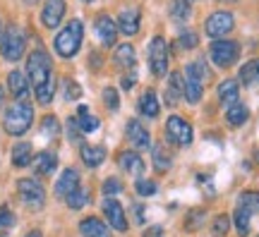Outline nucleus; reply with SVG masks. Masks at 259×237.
I'll list each match as a JSON object with an SVG mask.
<instances>
[{"instance_id": "nucleus-1", "label": "nucleus", "mask_w": 259, "mask_h": 237, "mask_svg": "<svg viewBox=\"0 0 259 237\" xmlns=\"http://www.w3.org/2000/svg\"><path fill=\"white\" fill-rule=\"evenodd\" d=\"M27 74H29V79H31L36 101L41 106H48L53 101V93H56L51 55L46 51H31V55L27 58Z\"/></svg>"}, {"instance_id": "nucleus-2", "label": "nucleus", "mask_w": 259, "mask_h": 237, "mask_svg": "<svg viewBox=\"0 0 259 237\" xmlns=\"http://www.w3.org/2000/svg\"><path fill=\"white\" fill-rule=\"evenodd\" d=\"M34 122V108L29 106L27 101H17L12 103L8 110H5V118H3V125H5V132L12 134V137H22Z\"/></svg>"}, {"instance_id": "nucleus-3", "label": "nucleus", "mask_w": 259, "mask_h": 237, "mask_svg": "<svg viewBox=\"0 0 259 237\" xmlns=\"http://www.w3.org/2000/svg\"><path fill=\"white\" fill-rule=\"evenodd\" d=\"M82 38H84V24L79 19H72L63 27V31L56 36L53 46H56V53L60 58H74L77 51L82 48Z\"/></svg>"}, {"instance_id": "nucleus-4", "label": "nucleus", "mask_w": 259, "mask_h": 237, "mask_svg": "<svg viewBox=\"0 0 259 237\" xmlns=\"http://www.w3.org/2000/svg\"><path fill=\"white\" fill-rule=\"evenodd\" d=\"M24 48H27V34L17 24H10L0 36V55L10 63H17L24 55Z\"/></svg>"}, {"instance_id": "nucleus-5", "label": "nucleus", "mask_w": 259, "mask_h": 237, "mask_svg": "<svg viewBox=\"0 0 259 237\" xmlns=\"http://www.w3.org/2000/svg\"><path fill=\"white\" fill-rule=\"evenodd\" d=\"M17 189H19V197L24 199L29 209H44V204H46V189L41 187V182H36L34 177H22L17 180Z\"/></svg>"}, {"instance_id": "nucleus-6", "label": "nucleus", "mask_w": 259, "mask_h": 237, "mask_svg": "<svg viewBox=\"0 0 259 237\" xmlns=\"http://www.w3.org/2000/svg\"><path fill=\"white\" fill-rule=\"evenodd\" d=\"M149 65L156 77H166L168 72V43L163 36H154L149 43Z\"/></svg>"}, {"instance_id": "nucleus-7", "label": "nucleus", "mask_w": 259, "mask_h": 237, "mask_svg": "<svg viewBox=\"0 0 259 237\" xmlns=\"http://www.w3.org/2000/svg\"><path fill=\"white\" fill-rule=\"evenodd\" d=\"M209 53H211V60L213 65H219V67H231L235 60H238V55H240V46L235 43V41H213L211 48H209Z\"/></svg>"}, {"instance_id": "nucleus-8", "label": "nucleus", "mask_w": 259, "mask_h": 237, "mask_svg": "<svg viewBox=\"0 0 259 237\" xmlns=\"http://www.w3.org/2000/svg\"><path fill=\"white\" fill-rule=\"evenodd\" d=\"M233 15L231 12H226V10H219V12H213L211 17L206 19V24H204V29H206V36H211V38H223L228 31L233 29Z\"/></svg>"}, {"instance_id": "nucleus-9", "label": "nucleus", "mask_w": 259, "mask_h": 237, "mask_svg": "<svg viewBox=\"0 0 259 237\" xmlns=\"http://www.w3.org/2000/svg\"><path fill=\"white\" fill-rule=\"evenodd\" d=\"M166 132H168V139L176 141L178 146H190L192 144V127H190L183 118H178V115L168 118Z\"/></svg>"}, {"instance_id": "nucleus-10", "label": "nucleus", "mask_w": 259, "mask_h": 237, "mask_svg": "<svg viewBox=\"0 0 259 237\" xmlns=\"http://www.w3.org/2000/svg\"><path fill=\"white\" fill-rule=\"evenodd\" d=\"M103 216H106V220H108V225L113 230H118V232L127 230V218H125V211H122L120 201L106 197V201H103Z\"/></svg>"}, {"instance_id": "nucleus-11", "label": "nucleus", "mask_w": 259, "mask_h": 237, "mask_svg": "<svg viewBox=\"0 0 259 237\" xmlns=\"http://www.w3.org/2000/svg\"><path fill=\"white\" fill-rule=\"evenodd\" d=\"M65 15V0H46L44 10H41V22L46 29H56L63 22Z\"/></svg>"}, {"instance_id": "nucleus-12", "label": "nucleus", "mask_w": 259, "mask_h": 237, "mask_svg": "<svg viewBox=\"0 0 259 237\" xmlns=\"http://www.w3.org/2000/svg\"><path fill=\"white\" fill-rule=\"evenodd\" d=\"M139 19H142L139 8H125L118 17V31H122L125 36H135L139 31Z\"/></svg>"}, {"instance_id": "nucleus-13", "label": "nucleus", "mask_w": 259, "mask_h": 237, "mask_svg": "<svg viewBox=\"0 0 259 237\" xmlns=\"http://www.w3.org/2000/svg\"><path fill=\"white\" fill-rule=\"evenodd\" d=\"M79 189V173L74 170V168H67V170H63V175H60V180L56 182V194L58 197H63V199H67L72 192Z\"/></svg>"}, {"instance_id": "nucleus-14", "label": "nucleus", "mask_w": 259, "mask_h": 237, "mask_svg": "<svg viewBox=\"0 0 259 237\" xmlns=\"http://www.w3.org/2000/svg\"><path fill=\"white\" fill-rule=\"evenodd\" d=\"M96 34H99L103 46H113L115 36H118V27H115V22L108 15H99L96 17Z\"/></svg>"}, {"instance_id": "nucleus-15", "label": "nucleus", "mask_w": 259, "mask_h": 237, "mask_svg": "<svg viewBox=\"0 0 259 237\" xmlns=\"http://www.w3.org/2000/svg\"><path fill=\"white\" fill-rule=\"evenodd\" d=\"M127 139L135 149H149L151 146V137L144 125H139V120H130L127 122Z\"/></svg>"}, {"instance_id": "nucleus-16", "label": "nucleus", "mask_w": 259, "mask_h": 237, "mask_svg": "<svg viewBox=\"0 0 259 237\" xmlns=\"http://www.w3.org/2000/svg\"><path fill=\"white\" fill-rule=\"evenodd\" d=\"M79 232H82V237H111L108 235V225L101 218H96V216L84 218L79 223Z\"/></svg>"}, {"instance_id": "nucleus-17", "label": "nucleus", "mask_w": 259, "mask_h": 237, "mask_svg": "<svg viewBox=\"0 0 259 237\" xmlns=\"http://www.w3.org/2000/svg\"><path fill=\"white\" fill-rule=\"evenodd\" d=\"M56 165H58V158L51 151H41V154H36L31 158V168H34L36 175H51L56 170Z\"/></svg>"}, {"instance_id": "nucleus-18", "label": "nucleus", "mask_w": 259, "mask_h": 237, "mask_svg": "<svg viewBox=\"0 0 259 237\" xmlns=\"http://www.w3.org/2000/svg\"><path fill=\"white\" fill-rule=\"evenodd\" d=\"M8 86H10V93H12L15 99L22 101L29 96V82L19 70H12V72L8 74Z\"/></svg>"}, {"instance_id": "nucleus-19", "label": "nucleus", "mask_w": 259, "mask_h": 237, "mask_svg": "<svg viewBox=\"0 0 259 237\" xmlns=\"http://www.w3.org/2000/svg\"><path fill=\"white\" fill-rule=\"evenodd\" d=\"M82 161L87 168H99L106 161V149L103 146H94V144H84L82 146Z\"/></svg>"}, {"instance_id": "nucleus-20", "label": "nucleus", "mask_w": 259, "mask_h": 237, "mask_svg": "<svg viewBox=\"0 0 259 237\" xmlns=\"http://www.w3.org/2000/svg\"><path fill=\"white\" fill-rule=\"evenodd\" d=\"M113 60H115V65H118V67H122V70H132V67H135V63H137L135 46H130V43H120V46L115 48Z\"/></svg>"}, {"instance_id": "nucleus-21", "label": "nucleus", "mask_w": 259, "mask_h": 237, "mask_svg": "<svg viewBox=\"0 0 259 237\" xmlns=\"http://www.w3.org/2000/svg\"><path fill=\"white\" fill-rule=\"evenodd\" d=\"M118 163H120L122 170H127L130 175H142L144 173V161L139 158V154L135 151H122L118 156Z\"/></svg>"}, {"instance_id": "nucleus-22", "label": "nucleus", "mask_w": 259, "mask_h": 237, "mask_svg": "<svg viewBox=\"0 0 259 237\" xmlns=\"http://www.w3.org/2000/svg\"><path fill=\"white\" fill-rule=\"evenodd\" d=\"M185 96V84H183V74L173 72L168 79V91H166V103L168 106H176L178 101Z\"/></svg>"}, {"instance_id": "nucleus-23", "label": "nucleus", "mask_w": 259, "mask_h": 237, "mask_svg": "<svg viewBox=\"0 0 259 237\" xmlns=\"http://www.w3.org/2000/svg\"><path fill=\"white\" fill-rule=\"evenodd\" d=\"M238 93H240V86H238L235 79H226V82L219 84V99H221L223 106L238 103Z\"/></svg>"}, {"instance_id": "nucleus-24", "label": "nucleus", "mask_w": 259, "mask_h": 237, "mask_svg": "<svg viewBox=\"0 0 259 237\" xmlns=\"http://www.w3.org/2000/svg\"><path fill=\"white\" fill-rule=\"evenodd\" d=\"M31 144L29 141H19L15 144L12 149V165H17V168H24V165H31Z\"/></svg>"}, {"instance_id": "nucleus-25", "label": "nucleus", "mask_w": 259, "mask_h": 237, "mask_svg": "<svg viewBox=\"0 0 259 237\" xmlns=\"http://www.w3.org/2000/svg\"><path fill=\"white\" fill-rule=\"evenodd\" d=\"M247 118H250V110H247V106H242V103H233V106H228L226 120L231 122L233 127H240V125H245V122H247Z\"/></svg>"}, {"instance_id": "nucleus-26", "label": "nucleus", "mask_w": 259, "mask_h": 237, "mask_svg": "<svg viewBox=\"0 0 259 237\" xmlns=\"http://www.w3.org/2000/svg\"><path fill=\"white\" fill-rule=\"evenodd\" d=\"M139 110H142V115H147V118H156L158 115V101H156V93L154 91H147L139 101Z\"/></svg>"}, {"instance_id": "nucleus-27", "label": "nucleus", "mask_w": 259, "mask_h": 237, "mask_svg": "<svg viewBox=\"0 0 259 237\" xmlns=\"http://www.w3.org/2000/svg\"><path fill=\"white\" fill-rule=\"evenodd\" d=\"M250 211H245L242 206H238L235 209V216H233V220H235V228H238V235L240 237H247L250 235Z\"/></svg>"}, {"instance_id": "nucleus-28", "label": "nucleus", "mask_w": 259, "mask_h": 237, "mask_svg": "<svg viewBox=\"0 0 259 237\" xmlns=\"http://www.w3.org/2000/svg\"><path fill=\"white\" fill-rule=\"evenodd\" d=\"M190 12H192L190 0H173L170 3V17L176 19V22H185L190 17Z\"/></svg>"}, {"instance_id": "nucleus-29", "label": "nucleus", "mask_w": 259, "mask_h": 237, "mask_svg": "<svg viewBox=\"0 0 259 237\" xmlns=\"http://www.w3.org/2000/svg\"><path fill=\"white\" fill-rule=\"evenodd\" d=\"M259 79V60H250L240 67V82L242 84H254Z\"/></svg>"}, {"instance_id": "nucleus-30", "label": "nucleus", "mask_w": 259, "mask_h": 237, "mask_svg": "<svg viewBox=\"0 0 259 237\" xmlns=\"http://www.w3.org/2000/svg\"><path fill=\"white\" fill-rule=\"evenodd\" d=\"M238 206H242L250 213H259V192H242L240 199H238Z\"/></svg>"}, {"instance_id": "nucleus-31", "label": "nucleus", "mask_w": 259, "mask_h": 237, "mask_svg": "<svg viewBox=\"0 0 259 237\" xmlns=\"http://www.w3.org/2000/svg\"><path fill=\"white\" fill-rule=\"evenodd\" d=\"M187 77L197 79V82L204 86V82L209 79V70H206V63H204V60H197V63H192L190 67H187Z\"/></svg>"}, {"instance_id": "nucleus-32", "label": "nucleus", "mask_w": 259, "mask_h": 237, "mask_svg": "<svg viewBox=\"0 0 259 237\" xmlns=\"http://www.w3.org/2000/svg\"><path fill=\"white\" fill-rule=\"evenodd\" d=\"M154 168H156L158 173H166L168 168H170V156L166 154L163 146H154Z\"/></svg>"}, {"instance_id": "nucleus-33", "label": "nucleus", "mask_w": 259, "mask_h": 237, "mask_svg": "<svg viewBox=\"0 0 259 237\" xmlns=\"http://www.w3.org/2000/svg\"><path fill=\"white\" fill-rule=\"evenodd\" d=\"M202 84L197 82V79H192V77H187L185 79V99L190 101V103H197V101L202 99Z\"/></svg>"}, {"instance_id": "nucleus-34", "label": "nucleus", "mask_w": 259, "mask_h": 237, "mask_svg": "<svg viewBox=\"0 0 259 237\" xmlns=\"http://www.w3.org/2000/svg\"><path fill=\"white\" fill-rule=\"evenodd\" d=\"M65 201H67V206H70V209H74V211H77V209H82L84 204L89 201V192H87V189H82V187H79V189H77V192H72V194H70V197H67V199H65Z\"/></svg>"}, {"instance_id": "nucleus-35", "label": "nucleus", "mask_w": 259, "mask_h": 237, "mask_svg": "<svg viewBox=\"0 0 259 237\" xmlns=\"http://www.w3.org/2000/svg\"><path fill=\"white\" fill-rule=\"evenodd\" d=\"M197 43H199V36H197L194 31H185V34H180V38H178V46L185 48V51L197 48Z\"/></svg>"}, {"instance_id": "nucleus-36", "label": "nucleus", "mask_w": 259, "mask_h": 237, "mask_svg": "<svg viewBox=\"0 0 259 237\" xmlns=\"http://www.w3.org/2000/svg\"><path fill=\"white\" fill-rule=\"evenodd\" d=\"M77 122H79V129H82L84 134H87V132H96V129H99V118H94V115H89V113H87V115H79V120H77Z\"/></svg>"}, {"instance_id": "nucleus-37", "label": "nucleus", "mask_w": 259, "mask_h": 237, "mask_svg": "<svg viewBox=\"0 0 259 237\" xmlns=\"http://www.w3.org/2000/svg\"><path fill=\"white\" fill-rule=\"evenodd\" d=\"M103 103L108 106L111 110H118L120 108V101H118V91L113 89V86H106L103 89Z\"/></svg>"}, {"instance_id": "nucleus-38", "label": "nucleus", "mask_w": 259, "mask_h": 237, "mask_svg": "<svg viewBox=\"0 0 259 237\" xmlns=\"http://www.w3.org/2000/svg\"><path fill=\"white\" fill-rule=\"evenodd\" d=\"M65 99L67 101H77L79 96H82V86L77 82H72V79H65Z\"/></svg>"}, {"instance_id": "nucleus-39", "label": "nucleus", "mask_w": 259, "mask_h": 237, "mask_svg": "<svg viewBox=\"0 0 259 237\" xmlns=\"http://www.w3.org/2000/svg\"><path fill=\"white\" fill-rule=\"evenodd\" d=\"M228 230H231V218H228V216H216V220H213V235L221 237V235H226Z\"/></svg>"}, {"instance_id": "nucleus-40", "label": "nucleus", "mask_w": 259, "mask_h": 237, "mask_svg": "<svg viewBox=\"0 0 259 237\" xmlns=\"http://www.w3.org/2000/svg\"><path fill=\"white\" fill-rule=\"evenodd\" d=\"M202 218H204V211L202 209H194L187 213V223H185V228L187 230H197L199 225H202Z\"/></svg>"}, {"instance_id": "nucleus-41", "label": "nucleus", "mask_w": 259, "mask_h": 237, "mask_svg": "<svg viewBox=\"0 0 259 237\" xmlns=\"http://www.w3.org/2000/svg\"><path fill=\"white\" fill-rule=\"evenodd\" d=\"M58 132H60L58 118H56V115H46V118H44V134H51V137H56Z\"/></svg>"}, {"instance_id": "nucleus-42", "label": "nucleus", "mask_w": 259, "mask_h": 237, "mask_svg": "<svg viewBox=\"0 0 259 237\" xmlns=\"http://www.w3.org/2000/svg\"><path fill=\"white\" fill-rule=\"evenodd\" d=\"M137 194H142V197H151L154 192H156V184L151 182V180H137Z\"/></svg>"}, {"instance_id": "nucleus-43", "label": "nucleus", "mask_w": 259, "mask_h": 237, "mask_svg": "<svg viewBox=\"0 0 259 237\" xmlns=\"http://www.w3.org/2000/svg\"><path fill=\"white\" fill-rule=\"evenodd\" d=\"M15 225V213L8 206H0V228H12Z\"/></svg>"}, {"instance_id": "nucleus-44", "label": "nucleus", "mask_w": 259, "mask_h": 237, "mask_svg": "<svg viewBox=\"0 0 259 237\" xmlns=\"http://www.w3.org/2000/svg\"><path fill=\"white\" fill-rule=\"evenodd\" d=\"M118 192H122L120 180L111 177V180H106V182H103V194H106V197H113V194H118Z\"/></svg>"}, {"instance_id": "nucleus-45", "label": "nucleus", "mask_w": 259, "mask_h": 237, "mask_svg": "<svg viewBox=\"0 0 259 237\" xmlns=\"http://www.w3.org/2000/svg\"><path fill=\"white\" fill-rule=\"evenodd\" d=\"M67 134L74 139V141H79V137H82V129H79V122L74 118L67 120Z\"/></svg>"}, {"instance_id": "nucleus-46", "label": "nucleus", "mask_w": 259, "mask_h": 237, "mask_svg": "<svg viewBox=\"0 0 259 237\" xmlns=\"http://www.w3.org/2000/svg\"><path fill=\"white\" fill-rule=\"evenodd\" d=\"M132 84H135V77H122V89H125V91L132 89Z\"/></svg>"}, {"instance_id": "nucleus-47", "label": "nucleus", "mask_w": 259, "mask_h": 237, "mask_svg": "<svg viewBox=\"0 0 259 237\" xmlns=\"http://www.w3.org/2000/svg\"><path fill=\"white\" fill-rule=\"evenodd\" d=\"M87 113H89V108H87V106H79V108H77V115H87Z\"/></svg>"}, {"instance_id": "nucleus-48", "label": "nucleus", "mask_w": 259, "mask_h": 237, "mask_svg": "<svg viewBox=\"0 0 259 237\" xmlns=\"http://www.w3.org/2000/svg\"><path fill=\"white\" fill-rule=\"evenodd\" d=\"M3 101H5V91H3V86H0V106H3Z\"/></svg>"}, {"instance_id": "nucleus-49", "label": "nucleus", "mask_w": 259, "mask_h": 237, "mask_svg": "<svg viewBox=\"0 0 259 237\" xmlns=\"http://www.w3.org/2000/svg\"><path fill=\"white\" fill-rule=\"evenodd\" d=\"M27 237H41V232H38V230H34V232H29Z\"/></svg>"}, {"instance_id": "nucleus-50", "label": "nucleus", "mask_w": 259, "mask_h": 237, "mask_svg": "<svg viewBox=\"0 0 259 237\" xmlns=\"http://www.w3.org/2000/svg\"><path fill=\"white\" fill-rule=\"evenodd\" d=\"M24 3H27V5H34V3H38V0H24Z\"/></svg>"}, {"instance_id": "nucleus-51", "label": "nucleus", "mask_w": 259, "mask_h": 237, "mask_svg": "<svg viewBox=\"0 0 259 237\" xmlns=\"http://www.w3.org/2000/svg\"><path fill=\"white\" fill-rule=\"evenodd\" d=\"M223 3H235V0H223Z\"/></svg>"}, {"instance_id": "nucleus-52", "label": "nucleus", "mask_w": 259, "mask_h": 237, "mask_svg": "<svg viewBox=\"0 0 259 237\" xmlns=\"http://www.w3.org/2000/svg\"><path fill=\"white\" fill-rule=\"evenodd\" d=\"M84 3H94V0H84Z\"/></svg>"}, {"instance_id": "nucleus-53", "label": "nucleus", "mask_w": 259, "mask_h": 237, "mask_svg": "<svg viewBox=\"0 0 259 237\" xmlns=\"http://www.w3.org/2000/svg\"><path fill=\"white\" fill-rule=\"evenodd\" d=\"M257 161H259V151H257Z\"/></svg>"}, {"instance_id": "nucleus-54", "label": "nucleus", "mask_w": 259, "mask_h": 237, "mask_svg": "<svg viewBox=\"0 0 259 237\" xmlns=\"http://www.w3.org/2000/svg\"><path fill=\"white\" fill-rule=\"evenodd\" d=\"M0 36H3V31H0Z\"/></svg>"}]
</instances>
